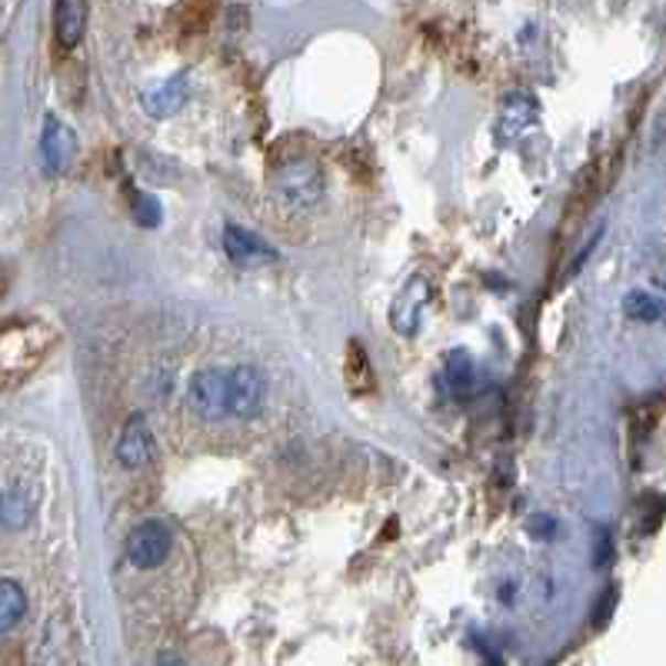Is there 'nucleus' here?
<instances>
[{
  "label": "nucleus",
  "instance_id": "1",
  "mask_svg": "<svg viewBox=\"0 0 666 666\" xmlns=\"http://www.w3.org/2000/svg\"><path fill=\"white\" fill-rule=\"evenodd\" d=\"M171 547H174L171 527L163 520H143L127 537V560L140 570H153L171 557Z\"/></svg>",
  "mask_w": 666,
  "mask_h": 666
},
{
  "label": "nucleus",
  "instance_id": "2",
  "mask_svg": "<svg viewBox=\"0 0 666 666\" xmlns=\"http://www.w3.org/2000/svg\"><path fill=\"white\" fill-rule=\"evenodd\" d=\"M267 400V380L257 367H237L227 374V410L230 417L250 420L264 410Z\"/></svg>",
  "mask_w": 666,
  "mask_h": 666
},
{
  "label": "nucleus",
  "instance_id": "3",
  "mask_svg": "<svg viewBox=\"0 0 666 666\" xmlns=\"http://www.w3.org/2000/svg\"><path fill=\"white\" fill-rule=\"evenodd\" d=\"M277 191L297 204V207H313L323 197V178L313 160H290L277 171Z\"/></svg>",
  "mask_w": 666,
  "mask_h": 666
},
{
  "label": "nucleus",
  "instance_id": "4",
  "mask_svg": "<svg viewBox=\"0 0 666 666\" xmlns=\"http://www.w3.org/2000/svg\"><path fill=\"white\" fill-rule=\"evenodd\" d=\"M187 407L207 423L230 417V410H227V374L224 370H201L187 387Z\"/></svg>",
  "mask_w": 666,
  "mask_h": 666
},
{
  "label": "nucleus",
  "instance_id": "5",
  "mask_svg": "<svg viewBox=\"0 0 666 666\" xmlns=\"http://www.w3.org/2000/svg\"><path fill=\"white\" fill-rule=\"evenodd\" d=\"M430 303V283L427 277L413 273L404 290L397 293V300L390 303V323L397 333H404V337H410V333H417V323H420V313L423 307Z\"/></svg>",
  "mask_w": 666,
  "mask_h": 666
},
{
  "label": "nucleus",
  "instance_id": "6",
  "mask_svg": "<svg viewBox=\"0 0 666 666\" xmlns=\"http://www.w3.org/2000/svg\"><path fill=\"white\" fill-rule=\"evenodd\" d=\"M153 433H150V423L143 413H133L123 430H120V440H117V460L127 466V470H140L153 460Z\"/></svg>",
  "mask_w": 666,
  "mask_h": 666
},
{
  "label": "nucleus",
  "instance_id": "7",
  "mask_svg": "<svg viewBox=\"0 0 666 666\" xmlns=\"http://www.w3.org/2000/svg\"><path fill=\"white\" fill-rule=\"evenodd\" d=\"M41 153H44V163H47L51 174L71 171V163L77 157V137H74V130L64 120L47 117L44 120V137H41Z\"/></svg>",
  "mask_w": 666,
  "mask_h": 666
},
{
  "label": "nucleus",
  "instance_id": "8",
  "mask_svg": "<svg viewBox=\"0 0 666 666\" xmlns=\"http://www.w3.org/2000/svg\"><path fill=\"white\" fill-rule=\"evenodd\" d=\"M191 97V74H174L140 94V104L150 117H174Z\"/></svg>",
  "mask_w": 666,
  "mask_h": 666
},
{
  "label": "nucleus",
  "instance_id": "9",
  "mask_svg": "<svg viewBox=\"0 0 666 666\" xmlns=\"http://www.w3.org/2000/svg\"><path fill=\"white\" fill-rule=\"evenodd\" d=\"M224 250H227V257H230L237 267H254V264H267V260L277 257V254L270 250V244H264L257 234H250V230H244V227H237V224H230V227L224 230Z\"/></svg>",
  "mask_w": 666,
  "mask_h": 666
},
{
  "label": "nucleus",
  "instance_id": "10",
  "mask_svg": "<svg viewBox=\"0 0 666 666\" xmlns=\"http://www.w3.org/2000/svg\"><path fill=\"white\" fill-rule=\"evenodd\" d=\"M87 31V0H57L54 8V34L64 51H74Z\"/></svg>",
  "mask_w": 666,
  "mask_h": 666
},
{
  "label": "nucleus",
  "instance_id": "11",
  "mask_svg": "<svg viewBox=\"0 0 666 666\" xmlns=\"http://www.w3.org/2000/svg\"><path fill=\"white\" fill-rule=\"evenodd\" d=\"M344 374H347V387L354 397H370L377 390V377H374V367L367 361V351L361 341H351L347 344V361H344Z\"/></svg>",
  "mask_w": 666,
  "mask_h": 666
},
{
  "label": "nucleus",
  "instance_id": "12",
  "mask_svg": "<svg viewBox=\"0 0 666 666\" xmlns=\"http://www.w3.org/2000/svg\"><path fill=\"white\" fill-rule=\"evenodd\" d=\"M28 613V593L14 580H0V636L11 633Z\"/></svg>",
  "mask_w": 666,
  "mask_h": 666
},
{
  "label": "nucleus",
  "instance_id": "13",
  "mask_svg": "<svg viewBox=\"0 0 666 666\" xmlns=\"http://www.w3.org/2000/svg\"><path fill=\"white\" fill-rule=\"evenodd\" d=\"M443 377H447V384H450V390L456 397H470L476 390V364H473V357L466 351H453L447 357Z\"/></svg>",
  "mask_w": 666,
  "mask_h": 666
},
{
  "label": "nucleus",
  "instance_id": "14",
  "mask_svg": "<svg viewBox=\"0 0 666 666\" xmlns=\"http://www.w3.org/2000/svg\"><path fill=\"white\" fill-rule=\"evenodd\" d=\"M623 310H626V316H633V320L653 323V320L663 316V300H659L656 293H649V290H630V293L623 297Z\"/></svg>",
  "mask_w": 666,
  "mask_h": 666
},
{
  "label": "nucleus",
  "instance_id": "15",
  "mask_svg": "<svg viewBox=\"0 0 666 666\" xmlns=\"http://www.w3.org/2000/svg\"><path fill=\"white\" fill-rule=\"evenodd\" d=\"M0 520H4L8 527H14V530H21L31 520V500L24 496L21 486H14L11 493L0 496Z\"/></svg>",
  "mask_w": 666,
  "mask_h": 666
},
{
  "label": "nucleus",
  "instance_id": "16",
  "mask_svg": "<svg viewBox=\"0 0 666 666\" xmlns=\"http://www.w3.org/2000/svg\"><path fill=\"white\" fill-rule=\"evenodd\" d=\"M133 217H137L143 227H157V221H160V204H157L150 194H133Z\"/></svg>",
  "mask_w": 666,
  "mask_h": 666
},
{
  "label": "nucleus",
  "instance_id": "17",
  "mask_svg": "<svg viewBox=\"0 0 666 666\" xmlns=\"http://www.w3.org/2000/svg\"><path fill=\"white\" fill-rule=\"evenodd\" d=\"M616 603H620V593H616V587H606L603 590V597H600V603H597V626H606V620L613 616V610H616Z\"/></svg>",
  "mask_w": 666,
  "mask_h": 666
},
{
  "label": "nucleus",
  "instance_id": "18",
  "mask_svg": "<svg viewBox=\"0 0 666 666\" xmlns=\"http://www.w3.org/2000/svg\"><path fill=\"white\" fill-rule=\"evenodd\" d=\"M600 237H603V227H597V230H593V237H590V244H587V247L577 254V260H573V264H570V270H567V280H570V277H577V273L583 270V264H587V260H590V254L597 250Z\"/></svg>",
  "mask_w": 666,
  "mask_h": 666
},
{
  "label": "nucleus",
  "instance_id": "19",
  "mask_svg": "<svg viewBox=\"0 0 666 666\" xmlns=\"http://www.w3.org/2000/svg\"><path fill=\"white\" fill-rule=\"evenodd\" d=\"M530 530H534L537 537H544V540H554V537H557V520L537 514V517H530Z\"/></svg>",
  "mask_w": 666,
  "mask_h": 666
},
{
  "label": "nucleus",
  "instance_id": "20",
  "mask_svg": "<svg viewBox=\"0 0 666 666\" xmlns=\"http://www.w3.org/2000/svg\"><path fill=\"white\" fill-rule=\"evenodd\" d=\"M610 557H613V550H610V534L600 530V537H597V567H606Z\"/></svg>",
  "mask_w": 666,
  "mask_h": 666
}]
</instances>
